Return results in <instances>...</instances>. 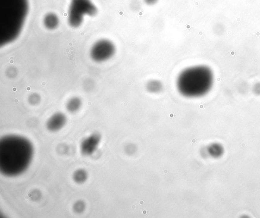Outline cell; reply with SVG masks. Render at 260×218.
Masks as SVG:
<instances>
[{
	"label": "cell",
	"instance_id": "6",
	"mask_svg": "<svg viewBox=\"0 0 260 218\" xmlns=\"http://www.w3.org/2000/svg\"><path fill=\"white\" fill-rule=\"evenodd\" d=\"M67 122V117L64 114L57 112L53 114L48 119L46 127L51 132H56L62 129Z\"/></svg>",
	"mask_w": 260,
	"mask_h": 218
},
{
	"label": "cell",
	"instance_id": "4",
	"mask_svg": "<svg viewBox=\"0 0 260 218\" xmlns=\"http://www.w3.org/2000/svg\"><path fill=\"white\" fill-rule=\"evenodd\" d=\"M116 52L115 44L108 39H101L90 49V57L97 63H103L112 58Z\"/></svg>",
	"mask_w": 260,
	"mask_h": 218
},
{
	"label": "cell",
	"instance_id": "12",
	"mask_svg": "<svg viewBox=\"0 0 260 218\" xmlns=\"http://www.w3.org/2000/svg\"><path fill=\"white\" fill-rule=\"evenodd\" d=\"M85 208V204L82 201H78L75 203L73 208L76 213H82Z\"/></svg>",
	"mask_w": 260,
	"mask_h": 218
},
{
	"label": "cell",
	"instance_id": "2",
	"mask_svg": "<svg viewBox=\"0 0 260 218\" xmlns=\"http://www.w3.org/2000/svg\"><path fill=\"white\" fill-rule=\"evenodd\" d=\"M212 83L210 69L205 66H192L184 69L177 76L178 92L186 98H199L208 92Z\"/></svg>",
	"mask_w": 260,
	"mask_h": 218
},
{
	"label": "cell",
	"instance_id": "9",
	"mask_svg": "<svg viewBox=\"0 0 260 218\" xmlns=\"http://www.w3.org/2000/svg\"><path fill=\"white\" fill-rule=\"evenodd\" d=\"M59 21L57 16L54 13H49L45 16L44 24L48 30H54L57 28Z\"/></svg>",
	"mask_w": 260,
	"mask_h": 218
},
{
	"label": "cell",
	"instance_id": "3",
	"mask_svg": "<svg viewBox=\"0 0 260 218\" xmlns=\"http://www.w3.org/2000/svg\"><path fill=\"white\" fill-rule=\"evenodd\" d=\"M97 12V8L90 0H72L68 18L70 25L78 28L83 22V15L94 16Z\"/></svg>",
	"mask_w": 260,
	"mask_h": 218
},
{
	"label": "cell",
	"instance_id": "1",
	"mask_svg": "<svg viewBox=\"0 0 260 218\" xmlns=\"http://www.w3.org/2000/svg\"><path fill=\"white\" fill-rule=\"evenodd\" d=\"M34 150L31 141L24 136L8 135L0 140V171L9 177L24 172L33 160Z\"/></svg>",
	"mask_w": 260,
	"mask_h": 218
},
{
	"label": "cell",
	"instance_id": "10",
	"mask_svg": "<svg viewBox=\"0 0 260 218\" xmlns=\"http://www.w3.org/2000/svg\"><path fill=\"white\" fill-rule=\"evenodd\" d=\"M88 178L87 171L83 169H79L75 171L73 175V179L75 183L82 184L86 181Z\"/></svg>",
	"mask_w": 260,
	"mask_h": 218
},
{
	"label": "cell",
	"instance_id": "7",
	"mask_svg": "<svg viewBox=\"0 0 260 218\" xmlns=\"http://www.w3.org/2000/svg\"><path fill=\"white\" fill-rule=\"evenodd\" d=\"M82 102L79 97L75 96L69 99L66 103V109L71 114H74L80 110Z\"/></svg>",
	"mask_w": 260,
	"mask_h": 218
},
{
	"label": "cell",
	"instance_id": "5",
	"mask_svg": "<svg viewBox=\"0 0 260 218\" xmlns=\"http://www.w3.org/2000/svg\"><path fill=\"white\" fill-rule=\"evenodd\" d=\"M101 139L100 134L97 132L93 133L83 139L80 145V151L82 154L85 156H90L93 155L97 150Z\"/></svg>",
	"mask_w": 260,
	"mask_h": 218
},
{
	"label": "cell",
	"instance_id": "13",
	"mask_svg": "<svg viewBox=\"0 0 260 218\" xmlns=\"http://www.w3.org/2000/svg\"><path fill=\"white\" fill-rule=\"evenodd\" d=\"M145 4L148 5H154L158 2V0H143Z\"/></svg>",
	"mask_w": 260,
	"mask_h": 218
},
{
	"label": "cell",
	"instance_id": "11",
	"mask_svg": "<svg viewBox=\"0 0 260 218\" xmlns=\"http://www.w3.org/2000/svg\"><path fill=\"white\" fill-rule=\"evenodd\" d=\"M40 100H41V98L40 96L36 93L32 94L29 97V103L33 105L38 104L40 102Z\"/></svg>",
	"mask_w": 260,
	"mask_h": 218
},
{
	"label": "cell",
	"instance_id": "8",
	"mask_svg": "<svg viewBox=\"0 0 260 218\" xmlns=\"http://www.w3.org/2000/svg\"><path fill=\"white\" fill-rule=\"evenodd\" d=\"M163 84L158 79H151L146 84L145 89L148 92L156 94L161 92L163 89Z\"/></svg>",
	"mask_w": 260,
	"mask_h": 218
}]
</instances>
